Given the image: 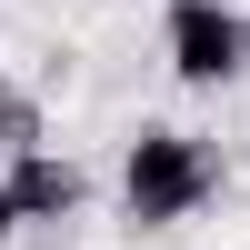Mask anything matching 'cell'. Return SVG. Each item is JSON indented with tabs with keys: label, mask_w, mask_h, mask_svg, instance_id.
<instances>
[{
	"label": "cell",
	"mask_w": 250,
	"mask_h": 250,
	"mask_svg": "<svg viewBox=\"0 0 250 250\" xmlns=\"http://www.w3.org/2000/svg\"><path fill=\"white\" fill-rule=\"evenodd\" d=\"M210 190H220V160H210V140H190V130H140L130 160H120V200H130L140 230L190 220Z\"/></svg>",
	"instance_id": "6da1fadb"
},
{
	"label": "cell",
	"mask_w": 250,
	"mask_h": 250,
	"mask_svg": "<svg viewBox=\"0 0 250 250\" xmlns=\"http://www.w3.org/2000/svg\"><path fill=\"white\" fill-rule=\"evenodd\" d=\"M160 40H170V70L190 90H220V80L250 70V10L240 0H170Z\"/></svg>",
	"instance_id": "7a4b0ae2"
},
{
	"label": "cell",
	"mask_w": 250,
	"mask_h": 250,
	"mask_svg": "<svg viewBox=\"0 0 250 250\" xmlns=\"http://www.w3.org/2000/svg\"><path fill=\"white\" fill-rule=\"evenodd\" d=\"M80 190H90V180H80L60 150H40V140L10 160V200H20V220H70V210H80Z\"/></svg>",
	"instance_id": "3957f363"
},
{
	"label": "cell",
	"mask_w": 250,
	"mask_h": 250,
	"mask_svg": "<svg viewBox=\"0 0 250 250\" xmlns=\"http://www.w3.org/2000/svg\"><path fill=\"white\" fill-rule=\"evenodd\" d=\"M0 140H10V150H30V140H40V100L10 90V80H0Z\"/></svg>",
	"instance_id": "277c9868"
},
{
	"label": "cell",
	"mask_w": 250,
	"mask_h": 250,
	"mask_svg": "<svg viewBox=\"0 0 250 250\" xmlns=\"http://www.w3.org/2000/svg\"><path fill=\"white\" fill-rule=\"evenodd\" d=\"M20 230H30V220H20V200H10V180H0V250H10Z\"/></svg>",
	"instance_id": "5b68a950"
}]
</instances>
